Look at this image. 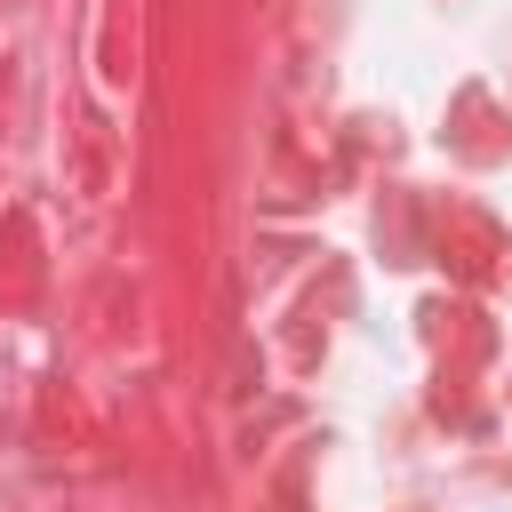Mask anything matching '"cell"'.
I'll use <instances>...</instances> for the list:
<instances>
[]
</instances>
